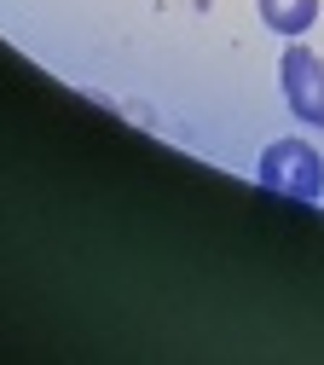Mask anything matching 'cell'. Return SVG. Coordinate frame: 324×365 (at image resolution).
I'll return each instance as SVG.
<instances>
[{
    "mask_svg": "<svg viewBox=\"0 0 324 365\" xmlns=\"http://www.w3.org/2000/svg\"><path fill=\"white\" fill-rule=\"evenodd\" d=\"M278 87H284V105L307 122V128H324V58L301 41H290L284 58H278Z\"/></svg>",
    "mask_w": 324,
    "mask_h": 365,
    "instance_id": "obj_2",
    "label": "cell"
},
{
    "mask_svg": "<svg viewBox=\"0 0 324 365\" xmlns=\"http://www.w3.org/2000/svg\"><path fill=\"white\" fill-rule=\"evenodd\" d=\"M255 180L272 197H284V203H318L324 197V157L307 140H272L261 151Z\"/></svg>",
    "mask_w": 324,
    "mask_h": 365,
    "instance_id": "obj_1",
    "label": "cell"
},
{
    "mask_svg": "<svg viewBox=\"0 0 324 365\" xmlns=\"http://www.w3.org/2000/svg\"><path fill=\"white\" fill-rule=\"evenodd\" d=\"M255 6H261V24L284 41H301L318 24V0H255Z\"/></svg>",
    "mask_w": 324,
    "mask_h": 365,
    "instance_id": "obj_3",
    "label": "cell"
}]
</instances>
